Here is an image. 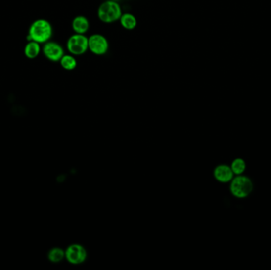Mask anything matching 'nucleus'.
<instances>
[{
    "mask_svg": "<svg viewBox=\"0 0 271 270\" xmlns=\"http://www.w3.org/2000/svg\"><path fill=\"white\" fill-rule=\"evenodd\" d=\"M72 27L76 34H85L90 28V22L84 15H78L72 20Z\"/></svg>",
    "mask_w": 271,
    "mask_h": 270,
    "instance_id": "nucleus-9",
    "label": "nucleus"
},
{
    "mask_svg": "<svg viewBox=\"0 0 271 270\" xmlns=\"http://www.w3.org/2000/svg\"><path fill=\"white\" fill-rule=\"evenodd\" d=\"M60 64L66 71H73L77 67V60L72 54H64L60 60Z\"/></svg>",
    "mask_w": 271,
    "mask_h": 270,
    "instance_id": "nucleus-13",
    "label": "nucleus"
},
{
    "mask_svg": "<svg viewBox=\"0 0 271 270\" xmlns=\"http://www.w3.org/2000/svg\"><path fill=\"white\" fill-rule=\"evenodd\" d=\"M253 190V182L249 178L243 175H236L232 179L230 185V191L234 197L245 198Z\"/></svg>",
    "mask_w": 271,
    "mask_h": 270,
    "instance_id": "nucleus-3",
    "label": "nucleus"
},
{
    "mask_svg": "<svg viewBox=\"0 0 271 270\" xmlns=\"http://www.w3.org/2000/svg\"><path fill=\"white\" fill-rule=\"evenodd\" d=\"M120 24L127 30H133L137 26V19L130 13L122 14L119 19Z\"/></svg>",
    "mask_w": 271,
    "mask_h": 270,
    "instance_id": "nucleus-10",
    "label": "nucleus"
},
{
    "mask_svg": "<svg viewBox=\"0 0 271 270\" xmlns=\"http://www.w3.org/2000/svg\"><path fill=\"white\" fill-rule=\"evenodd\" d=\"M88 258V252L84 246L79 243L69 245L65 250V259L72 265L84 263Z\"/></svg>",
    "mask_w": 271,
    "mask_h": 270,
    "instance_id": "nucleus-6",
    "label": "nucleus"
},
{
    "mask_svg": "<svg viewBox=\"0 0 271 270\" xmlns=\"http://www.w3.org/2000/svg\"><path fill=\"white\" fill-rule=\"evenodd\" d=\"M67 49L73 56H81L88 49V38L85 34H76L68 38Z\"/></svg>",
    "mask_w": 271,
    "mask_h": 270,
    "instance_id": "nucleus-4",
    "label": "nucleus"
},
{
    "mask_svg": "<svg viewBox=\"0 0 271 270\" xmlns=\"http://www.w3.org/2000/svg\"><path fill=\"white\" fill-rule=\"evenodd\" d=\"M47 258L52 263H59L65 258V250H63L60 247L50 249L47 254Z\"/></svg>",
    "mask_w": 271,
    "mask_h": 270,
    "instance_id": "nucleus-12",
    "label": "nucleus"
},
{
    "mask_svg": "<svg viewBox=\"0 0 271 270\" xmlns=\"http://www.w3.org/2000/svg\"><path fill=\"white\" fill-rule=\"evenodd\" d=\"M42 51L45 56L52 62H60L64 55L63 47L59 43L55 42H48L45 43Z\"/></svg>",
    "mask_w": 271,
    "mask_h": 270,
    "instance_id": "nucleus-7",
    "label": "nucleus"
},
{
    "mask_svg": "<svg viewBox=\"0 0 271 270\" xmlns=\"http://www.w3.org/2000/svg\"><path fill=\"white\" fill-rule=\"evenodd\" d=\"M24 52L26 57L29 59H31V60L35 59L40 54V44L34 41H30L25 47Z\"/></svg>",
    "mask_w": 271,
    "mask_h": 270,
    "instance_id": "nucleus-11",
    "label": "nucleus"
},
{
    "mask_svg": "<svg viewBox=\"0 0 271 270\" xmlns=\"http://www.w3.org/2000/svg\"><path fill=\"white\" fill-rule=\"evenodd\" d=\"M122 14V7L118 2L114 0L105 1L98 6V18L101 22L106 24L119 21Z\"/></svg>",
    "mask_w": 271,
    "mask_h": 270,
    "instance_id": "nucleus-2",
    "label": "nucleus"
},
{
    "mask_svg": "<svg viewBox=\"0 0 271 270\" xmlns=\"http://www.w3.org/2000/svg\"><path fill=\"white\" fill-rule=\"evenodd\" d=\"M230 167L233 171L234 175H240L245 171L247 165L243 159L237 158V159H234Z\"/></svg>",
    "mask_w": 271,
    "mask_h": 270,
    "instance_id": "nucleus-14",
    "label": "nucleus"
},
{
    "mask_svg": "<svg viewBox=\"0 0 271 270\" xmlns=\"http://www.w3.org/2000/svg\"><path fill=\"white\" fill-rule=\"evenodd\" d=\"M110 48V43L106 37L100 34H92L88 38V49L96 56H104Z\"/></svg>",
    "mask_w": 271,
    "mask_h": 270,
    "instance_id": "nucleus-5",
    "label": "nucleus"
},
{
    "mask_svg": "<svg viewBox=\"0 0 271 270\" xmlns=\"http://www.w3.org/2000/svg\"><path fill=\"white\" fill-rule=\"evenodd\" d=\"M53 34L52 25L45 19H38L30 25L29 29V41H34L39 44L49 42Z\"/></svg>",
    "mask_w": 271,
    "mask_h": 270,
    "instance_id": "nucleus-1",
    "label": "nucleus"
},
{
    "mask_svg": "<svg viewBox=\"0 0 271 270\" xmlns=\"http://www.w3.org/2000/svg\"><path fill=\"white\" fill-rule=\"evenodd\" d=\"M214 178L222 183L229 182L234 178V173L230 166L221 164L216 167L214 171Z\"/></svg>",
    "mask_w": 271,
    "mask_h": 270,
    "instance_id": "nucleus-8",
    "label": "nucleus"
}]
</instances>
